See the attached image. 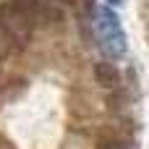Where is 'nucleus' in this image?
Masks as SVG:
<instances>
[{
	"mask_svg": "<svg viewBox=\"0 0 149 149\" xmlns=\"http://www.w3.org/2000/svg\"><path fill=\"white\" fill-rule=\"evenodd\" d=\"M94 31H97V45L102 50V55L107 58H123L126 55V31L120 26V18L115 13V8H97L94 13Z\"/></svg>",
	"mask_w": 149,
	"mask_h": 149,
	"instance_id": "f257e3e1",
	"label": "nucleus"
},
{
	"mask_svg": "<svg viewBox=\"0 0 149 149\" xmlns=\"http://www.w3.org/2000/svg\"><path fill=\"white\" fill-rule=\"evenodd\" d=\"M0 31L8 34L18 47H24L31 39L34 24H31V18L24 13V8L16 0H3L0 3Z\"/></svg>",
	"mask_w": 149,
	"mask_h": 149,
	"instance_id": "f03ea898",
	"label": "nucleus"
},
{
	"mask_svg": "<svg viewBox=\"0 0 149 149\" xmlns=\"http://www.w3.org/2000/svg\"><path fill=\"white\" fill-rule=\"evenodd\" d=\"M24 13L31 18V24H55L63 18V8L73 5V0H16Z\"/></svg>",
	"mask_w": 149,
	"mask_h": 149,
	"instance_id": "7ed1b4c3",
	"label": "nucleus"
},
{
	"mask_svg": "<svg viewBox=\"0 0 149 149\" xmlns=\"http://www.w3.org/2000/svg\"><path fill=\"white\" fill-rule=\"evenodd\" d=\"M94 79H97L100 86H105V89H115V86L120 84V71H118L110 60H100V63L94 65Z\"/></svg>",
	"mask_w": 149,
	"mask_h": 149,
	"instance_id": "20e7f679",
	"label": "nucleus"
},
{
	"mask_svg": "<svg viewBox=\"0 0 149 149\" xmlns=\"http://www.w3.org/2000/svg\"><path fill=\"white\" fill-rule=\"evenodd\" d=\"M18 52H21V47H18L8 34L0 31V60H8V58H13V55H18Z\"/></svg>",
	"mask_w": 149,
	"mask_h": 149,
	"instance_id": "39448f33",
	"label": "nucleus"
},
{
	"mask_svg": "<svg viewBox=\"0 0 149 149\" xmlns=\"http://www.w3.org/2000/svg\"><path fill=\"white\" fill-rule=\"evenodd\" d=\"M97 149H128V144L120 141V139H115V136H107V139H102L97 144Z\"/></svg>",
	"mask_w": 149,
	"mask_h": 149,
	"instance_id": "423d86ee",
	"label": "nucleus"
},
{
	"mask_svg": "<svg viewBox=\"0 0 149 149\" xmlns=\"http://www.w3.org/2000/svg\"><path fill=\"white\" fill-rule=\"evenodd\" d=\"M0 149H16L10 141H5V139H0Z\"/></svg>",
	"mask_w": 149,
	"mask_h": 149,
	"instance_id": "0eeeda50",
	"label": "nucleus"
},
{
	"mask_svg": "<svg viewBox=\"0 0 149 149\" xmlns=\"http://www.w3.org/2000/svg\"><path fill=\"white\" fill-rule=\"evenodd\" d=\"M123 0H107V8H115V5H120Z\"/></svg>",
	"mask_w": 149,
	"mask_h": 149,
	"instance_id": "6e6552de",
	"label": "nucleus"
}]
</instances>
